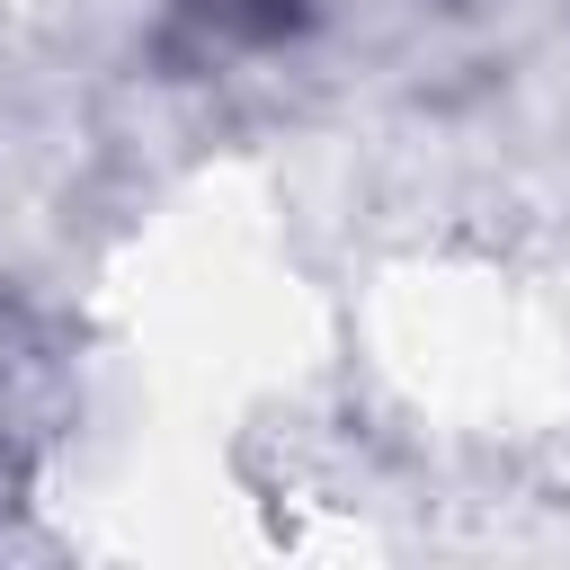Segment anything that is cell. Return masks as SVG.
I'll return each mask as SVG.
<instances>
[{
	"mask_svg": "<svg viewBox=\"0 0 570 570\" xmlns=\"http://www.w3.org/2000/svg\"><path fill=\"white\" fill-rule=\"evenodd\" d=\"M187 18H205L214 36H240V45H267L303 18V0H178Z\"/></svg>",
	"mask_w": 570,
	"mask_h": 570,
	"instance_id": "obj_1",
	"label": "cell"
}]
</instances>
